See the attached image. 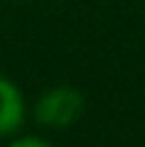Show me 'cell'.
I'll return each mask as SVG.
<instances>
[{"instance_id": "cell-1", "label": "cell", "mask_w": 145, "mask_h": 147, "mask_svg": "<svg viewBox=\"0 0 145 147\" xmlns=\"http://www.w3.org/2000/svg\"><path fill=\"white\" fill-rule=\"evenodd\" d=\"M85 109V99L80 94V89L68 87V84H60V87L48 89L39 101H36V121L46 128H56V130H63V128L72 125L77 118H80Z\"/></svg>"}, {"instance_id": "cell-2", "label": "cell", "mask_w": 145, "mask_h": 147, "mask_svg": "<svg viewBox=\"0 0 145 147\" xmlns=\"http://www.w3.org/2000/svg\"><path fill=\"white\" fill-rule=\"evenodd\" d=\"M24 123V99L15 82L0 75V138L15 135Z\"/></svg>"}, {"instance_id": "cell-3", "label": "cell", "mask_w": 145, "mask_h": 147, "mask_svg": "<svg viewBox=\"0 0 145 147\" xmlns=\"http://www.w3.org/2000/svg\"><path fill=\"white\" fill-rule=\"evenodd\" d=\"M10 147H51L44 138L39 135H22V138H15L10 142Z\"/></svg>"}]
</instances>
